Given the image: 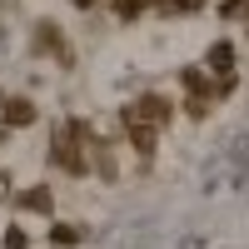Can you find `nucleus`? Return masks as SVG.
<instances>
[{
  "label": "nucleus",
  "mask_w": 249,
  "mask_h": 249,
  "mask_svg": "<svg viewBox=\"0 0 249 249\" xmlns=\"http://www.w3.org/2000/svg\"><path fill=\"white\" fill-rule=\"evenodd\" d=\"M239 10H249V0H219V15H224V20H234Z\"/></svg>",
  "instance_id": "6e6552de"
},
{
  "label": "nucleus",
  "mask_w": 249,
  "mask_h": 249,
  "mask_svg": "<svg viewBox=\"0 0 249 249\" xmlns=\"http://www.w3.org/2000/svg\"><path fill=\"white\" fill-rule=\"evenodd\" d=\"M75 5H80V10H95V5H100V0H75Z\"/></svg>",
  "instance_id": "9d476101"
},
{
  "label": "nucleus",
  "mask_w": 249,
  "mask_h": 249,
  "mask_svg": "<svg viewBox=\"0 0 249 249\" xmlns=\"http://www.w3.org/2000/svg\"><path fill=\"white\" fill-rule=\"evenodd\" d=\"M199 5H204V0H160V15H179V10L190 15V10H199Z\"/></svg>",
  "instance_id": "0eeeda50"
},
{
  "label": "nucleus",
  "mask_w": 249,
  "mask_h": 249,
  "mask_svg": "<svg viewBox=\"0 0 249 249\" xmlns=\"http://www.w3.org/2000/svg\"><path fill=\"white\" fill-rule=\"evenodd\" d=\"M204 65H210L214 75H234V45L230 40H214V45L204 50Z\"/></svg>",
  "instance_id": "7ed1b4c3"
},
{
  "label": "nucleus",
  "mask_w": 249,
  "mask_h": 249,
  "mask_svg": "<svg viewBox=\"0 0 249 249\" xmlns=\"http://www.w3.org/2000/svg\"><path fill=\"white\" fill-rule=\"evenodd\" d=\"M0 115H5V124H35V105L25 95H0Z\"/></svg>",
  "instance_id": "f03ea898"
},
{
  "label": "nucleus",
  "mask_w": 249,
  "mask_h": 249,
  "mask_svg": "<svg viewBox=\"0 0 249 249\" xmlns=\"http://www.w3.org/2000/svg\"><path fill=\"white\" fill-rule=\"evenodd\" d=\"M50 190H45V184H35V190H25V195H20V210H40V214H50Z\"/></svg>",
  "instance_id": "20e7f679"
},
{
  "label": "nucleus",
  "mask_w": 249,
  "mask_h": 249,
  "mask_svg": "<svg viewBox=\"0 0 249 249\" xmlns=\"http://www.w3.org/2000/svg\"><path fill=\"white\" fill-rule=\"evenodd\" d=\"M50 244H80V230L75 224H50Z\"/></svg>",
  "instance_id": "423d86ee"
},
{
  "label": "nucleus",
  "mask_w": 249,
  "mask_h": 249,
  "mask_svg": "<svg viewBox=\"0 0 249 249\" xmlns=\"http://www.w3.org/2000/svg\"><path fill=\"white\" fill-rule=\"evenodd\" d=\"M175 115V105L164 95H140L135 105H124V124H164Z\"/></svg>",
  "instance_id": "f257e3e1"
},
{
  "label": "nucleus",
  "mask_w": 249,
  "mask_h": 249,
  "mask_svg": "<svg viewBox=\"0 0 249 249\" xmlns=\"http://www.w3.org/2000/svg\"><path fill=\"white\" fill-rule=\"evenodd\" d=\"M130 144H135V155H150L155 150V124H130Z\"/></svg>",
  "instance_id": "39448f33"
},
{
  "label": "nucleus",
  "mask_w": 249,
  "mask_h": 249,
  "mask_svg": "<svg viewBox=\"0 0 249 249\" xmlns=\"http://www.w3.org/2000/svg\"><path fill=\"white\" fill-rule=\"evenodd\" d=\"M5 249H30V239H25V230H5Z\"/></svg>",
  "instance_id": "1a4fd4ad"
}]
</instances>
